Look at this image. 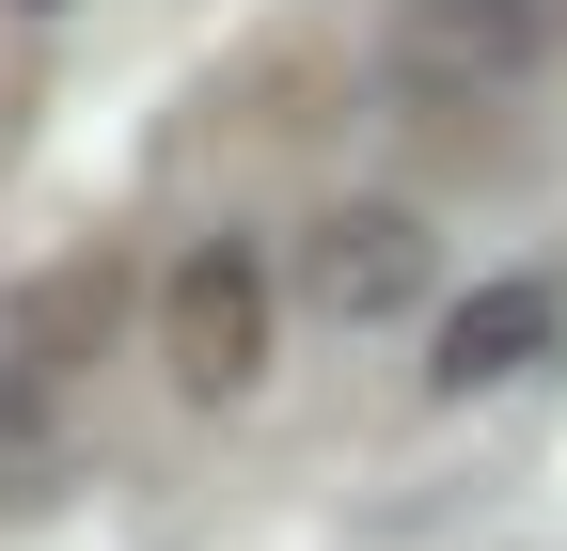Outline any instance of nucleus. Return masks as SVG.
<instances>
[{
	"mask_svg": "<svg viewBox=\"0 0 567 551\" xmlns=\"http://www.w3.org/2000/svg\"><path fill=\"white\" fill-rule=\"evenodd\" d=\"M394 95L425 111H505L536 63H551V0H394Z\"/></svg>",
	"mask_w": 567,
	"mask_h": 551,
	"instance_id": "obj_1",
	"label": "nucleus"
},
{
	"mask_svg": "<svg viewBox=\"0 0 567 551\" xmlns=\"http://www.w3.org/2000/svg\"><path fill=\"white\" fill-rule=\"evenodd\" d=\"M268 331H284V300H268V268H252L237 237L174 252V284H158V363H174V378H189L205 409L268 378Z\"/></svg>",
	"mask_w": 567,
	"mask_h": 551,
	"instance_id": "obj_2",
	"label": "nucleus"
},
{
	"mask_svg": "<svg viewBox=\"0 0 567 551\" xmlns=\"http://www.w3.org/2000/svg\"><path fill=\"white\" fill-rule=\"evenodd\" d=\"M425 268H442V237H425L410 205H331V221L300 237V300L347 315V331H379V315L425 300Z\"/></svg>",
	"mask_w": 567,
	"mask_h": 551,
	"instance_id": "obj_3",
	"label": "nucleus"
},
{
	"mask_svg": "<svg viewBox=\"0 0 567 551\" xmlns=\"http://www.w3.org/2000/svg\"><path fill=\"white\" fill-rule=\"evenodd\" d=\"M126 315H142V268L126 252H63L48 284H17V331L0 347H17V378H80V363H111Z\"/></svg>",
	"mask_w": 567,
	"mask_h": 551,
	"instance_id": "obj_4",
	"label": "nucleus"
},
{
	"mask_svg": "<svg viewBox=\"0 0 567 551\" xmlns=\"http://www.w3.org/2000/svg\"><path fill=\"white\" fill-rule=\"evenodd\" d=\"M520 363H551V284L442 300V331H425V378H442V394H488V378H520Z\"/></svg>",
	"mask_w": 567,
	"mask_h": 551,
	"instance_id": "obj_5",
	"label": "nucleus"
},
{
	"mask_svg": "<svg viewBox=\"0 0 567 551\" xmlns=\"http://www.w3.org/2000/svg\"><path fill=\"white\" fill-rule=\"evenodd\" d=\"M0 489H17V457H0Z\"/></svg>",
	"mask_w": 567,
	"mask_h": 551,
	"instance_id": "obj_6",
	"label": "nucleus"
}]
</instances>
